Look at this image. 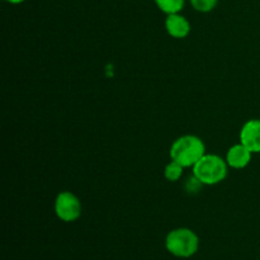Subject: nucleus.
Here are the masks:
<instances>
[{
	"label": "nucleus",
	"instance_id": "obj_1",
	"mask_svg": "<svg viewBox=\"0 0 260 260\" xmlns=\"http://www.w3.org/2000/svg\"><path fill=\"white\" fill-rule=\"evenodd\" d=\"M169 154L170 159L179 162L184 168H193L196 162L206 154V145L198 136L184 135L173 142Z\"/></svg>",
	"mask_w": 260,
	"mask_h": 260
},
{
	"label": "nucleus",
	"instance_id": "obj_2",
	"mask_svg": "<svg viewBox=\"0 0 260 260\" xmlns=\"http://www.w3.org/2000/svg\"><path fill=\"white\" fill-rule=\"evenodd\" d=\"M228 162L215 154H205L193 167V175L205 185H215L228 177Z\"/></svg>",
	"mask_w": 260,
	"mask_h": 260
},
{
	"label": "nucleus",
	"instance_id": "obj_3",
	"mask_svg": "<svg viewBox=\"0 0 260 260\" xmlns=\"http://www.w3.org/2000/svg\"><path fill=\"white\" fill-rule=\"evenodd\" d=\"M165 246L177 258H190L200 248V238L188 228H178L170 231L165 238Z\"/></svg>",
	"mask_w": 260,
	"mask_h": 260
},
{
	"label": "nucleus",
	"instance_id": "obj_4",
	"mask_svg": "<svg viewBox=\"0 0 260 260\" xmlns=\"http://www.w3.org/2000/svg\"><path fill=\"white\" fill-rule=\"evenodd\" d=\"M81 202L74 193L65 190L58 193L55 200V213L63 222H74L81 216Z\"/></svg>",
	"mask_w": 260,
	"mask_h": 260
},
{
	"label": "nucleus",
	"instance_id": "obj_5",
	"mask_svg": "<svg viewBox=\"0 0 260 260\" xmlns=\"http://www.w3.org/2000/svg\"><path fill=\"white\" fill-rule=\"evenodd\" d=\"M240 142L253 154L260 152V119H249L240 131Z\"/></svg>",
	"mask_w": 260,
	"mask_h": 260
},
{
	"label": "nucleus",
	"instance_id": "obj_6",
	"mask_svg": "<svg viewBox=\"0 0 260 260\" xmlns=\"http://www.w3.org/2000/svg\"><path fill=\"white\" fill-rule=\"evenodd\" d=\"M165 29L168 35L177 40H183L188 37L190 33V23L184 15L180 13H174V14L167 15L165 19Z\"/></svg>",
	"mask_w": 260,
	"mask_h": 260
},
{
	"label": "nucleus",
	"instance_id": "obj_7",
	"mask_svg": "<svg viewBox=\"0 0 260 260\" xmlns=\"http://www.w3.org/2000/svg\"><path fill=\"white\" fill-rule=\"evenodd\" d=\"M251 156H253V152L240 142L228 150L225 160L229 167L233 169H244L251 161Z\"/></svg>",
	"mask_w": 260,
	"mask_h": 260
},
{
	"label": "nucleus",
	"instance_id": "obj_8",
	"mask_svg": "<svg viewBox=\"0 0 260 260\" xmlns=\"http://www.w3.org/2000/svg\"><path fill=\"white\" fill-rule=\"evenodd\" d=\"M156 7L167 15L180 13L185 5V0H154Z\"/></svg>",
	"mask_w": 260,
	"mask_h": 260
},
{
	"label": "nucleus",
	"instance_id": "obj_9",
	"mask_svg": "<svg viewBox=\"0 0 260 260\" xmlns=\"http://www.w3.org/2000/svg\"><path fill=\"white\" fill-rule=\"evenodd\" d=\"M183 170H184V167H183V165H180L179 162L172 160V161L165 167L164 177L167 178L169 182H178V180L182 178Z\"/></svg>",
	"mask_w": 260,
	"mask_h": 260
},
{
	"label": "nucleus",
	"instance_id": "obj_10",
	"mask_svg": "<svg viewBox=\"0 0 260 260\" xmlns=\"http://www.w3.org/2000/svg\"><path fill=\"white\" fill-rule=\"evenodd\" d=\"M193 9L200 13H210L217 7L218 0H189Z\"/></svg>",
	"mask_w": 260,
	"mask_h": 260
},
{
	"label": "nucleus",
	"instance_id": "obj_11",
	"mask_svg": "<svg viewBox=\"0 0 260 260\" xmlns=\"http://www.w3.org/2000/svg\"><path fill=\"white\" fill-rule=\"evenodd\" d=\"M5 2H8V3H9V4L17 5V4H22V3L25 2V0H5Z\"/></svg>",
	"mask_w": 260,
	"mask_h": 260
}]
</instances>
